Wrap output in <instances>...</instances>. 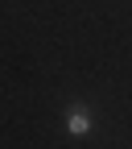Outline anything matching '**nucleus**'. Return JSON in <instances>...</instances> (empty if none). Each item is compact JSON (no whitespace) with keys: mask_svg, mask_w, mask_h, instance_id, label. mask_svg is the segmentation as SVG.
<instances>
[{"mask_svg":"<svg viewBox=\"0 0 132 149\" xmlns=\"http://www.w3.org/2000/svg\"><path fill=\"white\" fill-rule=\"evenodd\" d=\"M66 133H70V137H83V133H91V116H87L79 104H74V108H70V116H66Z\"/></svg>","mask_w":132,"mask_h":149,"instance_id":"nucleus-1","label":"nucleus"}]
</instances>
